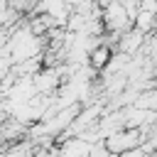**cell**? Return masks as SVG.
I'll return each mask as SVG.
<instances>
[{
  "label": "cell",
  "mask_w": 157,
  "mask_h": 157,
  "mask_svg": "<svg viewBox=\"0 0 157 157\" xmlns=\"http://www.w3.org/2000/svg\"><path fill=\"white\" fill-rule=\"evenodd\" d=\"M140 140H142V132L137 128H120V130H115V132H110V135L103 137V147L110 155H120L125 150L137 147Z\"/></svg>",
  "instance_id": "obj_1"
},
{
  "label": "cell",
  "mask_w": 157,
  "mask_h": 157,
  "mask_svg": "<svg viewBox=\"0 0 157 157\" xmlns=\"http://www.w3.org/2000/svg\"><path fill=\"white\" fill-rule=\"evenodd\" d=\"M142 39H145V32H140V29H135V27H128L125 32H120L115 52H123V54L132 56V54H137V49H140Z\"/></svg>",
  "instance_id": "obj_2"
},
{
  "label": "cell",
  "mask_w": 157,
  "mask_h": 157,
  "mask_svg": "<svg viewBox=\"0 0 157 157\" xmlns=\"http://www.w3.org/2000/svg\"><path fill=\"white\" fill-rule=\"evenodd\" d=\"M110 54H113V49H110V47L98 44V47H93V49L86 54V64H88L91 69H96V71H103V66L108 64Z\"/></svg>",
  "instance_id": "obj_3"
},
{
  "label": "cell",
  "mask_w": 157,
  "mask_h": 157,
  "mask_svg": "<svg viewBox=\"0 0 157 157\" xmlns=\"http://www.w3.org/2000/svg\"><path fill=\"white\" fill-rule=\"evenodd\" d=\"M132 105L135 108H142V110H157V91L155 88L137 91L135 98H132Z\"/></svg>",
  "instance_id": "obj_4"
},
{
  "label": "cell",
  "mask_w": 157,
  "mask_h": 157,
  "mask_svg": "<svg viewBox=\"0 0 157 157\" xmlns=\"http://www.w3.org/2000/svg\"><path fill=\"white\" fill-rule=\"evenodd\" d=\"M132 27L135 29H140V32H155V12H150V10H137L135 12V17H132Z\"/></svg>",
  "instance_id": "obj_5"
}]
</instances>
